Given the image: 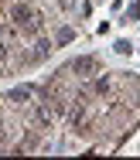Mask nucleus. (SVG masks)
<instances>
[{
	"mask_svg": "<svg viewBox=\"0 0 140 160\" xmlns=\"http://www.w3.org/2000/svg\"><path fill=\"white\" fill-rule=\"evenodd\" d=\"M116 51L120 55H130V41H116Z\"/></svg>",
	"mask_w": 140,
	"mask_h": 160,
	"instance_id": "obj_3",
	"label": "nucleus"
},
{
	"mask_svg": "<svg viewBox=\"0 0 140 160\" xmlns=\"http://www.w3.org/2000/svg\"><path fill=\"white\" fill-rule=\"evenodd\" d=\"M75 41V28L72 24H62V28H55V38H51V44L55 48H62V44H72Z\"/></svg>",
	"mask_w": 140,
	"mask_h": 160,
	"instance_id": "obj_2",
	"label": "nucleus"
},
{
	"mask_svg": "<svg viewBox=\"0 0 140 160\" xmlns=\"http://www.w3.org/2000/svg\"><path fill=\"white\" fill-rule=\"evenodd\" d=\"M65 68L72 72V78H79V82H89V78L99 72V62H96L92 55H82V58H75V62L65 65Z\"/></svg>",
	"mask_w": 140,
	"mask_h": 160,
	"instance_id": "obj_1",
	"label": "nucleus"
}]
</instances>
